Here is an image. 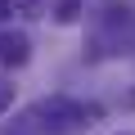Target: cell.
I'll use <instances>...</instances> for the list:
<instances>
[{"instance_id": "1", "label": "cell", "mask_w": 135, "mask_h": 135, "mask_svg": "<svg viewBox=\"0 0 135 135\" xmlns=\"http://www.w3.org/2000/svg\"><path fill=\"white\" fill-rule=\"evenodd\" d=\"M36 117H45V126H50V131H77V126L95 122V117H99V108H95V104H77V99L54 95V99H41V104H36Z\"/></svg>"}, {"instance_id": "2", "label": "cell", "mask_w": 135, "mask_h": 135, "mask_svg": "<svg viewBox=\"0 0 135 135\" xmlns=\"http://www.w3.org/2000/svg\"><path fill=\"white\" fill-rule=\"evenodd\" d=\"M27 54H32V45H27L23 32H5V36H0V63L18 68V63H27Z\"/></svg>"}, {"instance_id": "3", "label": "cell", "mask_w": 135, "mask_h": 135, "mask_svg": "<svg viewBox=\"0 0 135 135\" xmlns=\"http://www.w3.org/2000/svg\"><path fill=\"white\" fill-rule=\"evenodd\" d=\"M81 14V0H63V5H59V23H72Z\"/></svg>"}, {"instance_id": "4", "label": "cell", "mask_w": 135, "mask_h": 135, "mask_svg": "<svg viewBox=\"0 0 135 135\" xmlns=\"http://www.w3.org/2000/svg\"><path fill=\"white\" fill-rule=\"evenodd\" d=\"M9 104H14V86H9V81H0V113H5Z\"/></svg>"}, {"instance_id": "5", "label": "cell", "mask_w": 135, "mask_h": 135, "mask_svg": "<svg viewBox=\"0 0 135 135\" xmlns=\"http://www.w3.org/2000/svg\"><path fill=\"white\" fill-rule=\"evenodd\" d=\"M9 9H36V0H9Z\"/></svg>"}, {"instance_id": "6", "label": "cell", "mask_w": 135, "mask_h": 135, "mask_svg": "<svg viewBox=\"0 0 135 135\" xmlns=\"http://www.w3.org/2000/svg\"><path fill=\"white\" fill-rule=\"evenodd\" d=\"M0 18H9V0H0Z\"/></svg>"}]
</instances>
